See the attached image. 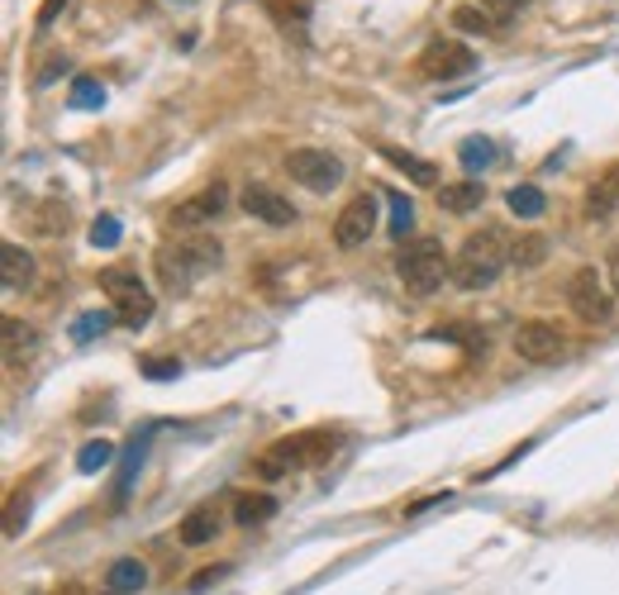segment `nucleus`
<instances>
[{"label": "nucleus", "instance_id": "a211bd4d", "mask_svg": "<svg viewBox=\"0 0 619 595\" xmlns=\"http://www.w3.org/2000/svg\"><path fill=\"white\" fill-rule=\"evenodd\" d=\"M615 210H619V167L606 172V177H596V186L586 191V214H592V220H610Z\"/></svg>", "mask_w": 619, "mask_h": 595}, {"label": "nucleus", "instance_id": "0eeeda50", "mask_svg": "<svg viewBox=\"0 0 619 595\" xmlns=\"http://www.w3.org/2000/svg\"><path fill=\"white\" fill-rule=\"evenodd\" d=\"M567 305L577 310V319H586V324H606V319L615 315V300H610L596 267H582L577 277L567 282Z\"/></svg>", "mask_w": 619, "mask_h": 595}, {"label": "nucleus", "instance_id": "1a4fd4ad", "mask_svg": "<svg viewBox=\"0 0 619 595\" xmlns=\"http://www.w3.org/2000/svg\"><path fill=\"white\" fill-rule=\"evenodd\" d=\"M515 353L524 362H534V367L557 362L563 357V333H557V324H549V319H524V324L515 329Z\"/></svg>", "mask_w": 619, "mask_h": 595}, {"label": "nucleus", "instance_id": "393cba45", "mask_svg": "<svg viewBox=\"0 0 619 595\" xmlns=\"http://www.w3.org/2000/svg\"><path fill=\"white\" fill-rule=\"evenodd\" d=\"M110 462H114V443L91 439V443H81V453H77V472H100V467H110Z\"/></svg>", "mask_w": 619, "mask_h": 595}, {"label": "nucleus", "instance_id": "c756f323", "mask_svg": "<svg viewBox=\"0 0 619 595\" xmlns=\"http://www.w3.org/2000/svg\"><path fill=\"white\" fill-rule=\"evenodd\" d=\"M386 200H391V234L396 239H406L410 229H414V206L400 191H386Z\"/></svg>", "mask_w": 619, "mask_h": 595}, {"label": "nucleus", "instance_id": "423d86ee", "mask_svg": "<svg viewBox=\"0 0 619 595\" xmlns=\"http://www.w3.org/2000/svg\"><path fill=\"white\" fill-rule=\"evenodd\" d=\"M286 172H291V181H300L314 196L334 191V186L343 181V163H339L334 153H324V148H296V153H286Z\"/></svg>", "mask_w": 619, "mask_h": 595}, {"label": "nucleus", "instance_id": "ddd939ff", "mask_svg": "<svg viewBox=\"0 0 619 595\" xmlns=\"http://www.w3.org/2000/svg\"><path fill=\"white\" fill-rule=\"evenodd\" d=\"M0 286L5 291H29L34 286V253H24L20 243L0 249Z\"/></svg>", "mask_w": 619, "mask_h": 595}, {"label": "nucleus", "instance_id": "e433bc0d", "mask_svg": "<svg viewBox=\"0 0 619 595\" xmlns=\"http://www.w3.org/2000/svg\"><path fill=\"white\" fill-rule=\"evenodd\" d=\"M53 595H86L81 586H63V591H53Z\"/></svg>", "mask_w": 619, "mask_h": 595}, {"label": "nucleus", "instance_id": "2f4dec72", "mask_svg": "<svg viewBox=\"0 0 619 595\" xmlns=\"http://www.w3.org/2000/svg\"><path fill=\"white\" fill-rule=\"evenodd\" d=\"M143 376H148V382H172V376H181V362L177 357H143Z\"/></svg>", "mask_w": 619, "mask_h": 595}, {"label": "nucleus", "instance_id": "9b49d317", "mask_svg": "<svg viewBox=\"0 0 619 595\" xmlns=\"http://www.w3.org/2000/svg\"><path fill=\"white\" fill-rule=\"evenodd\" d=\"M239 206L248 210V214H257L263 224H272V229H286V224H296V206L286 200L281 191H272V186H243L239 191Z\"/></svg>", "mask_w": 619, "mask_h": 595}, {"label": "nucleus", "instance_id": "6e6552de", "mask_svg": "<svg viewBox=\"0 0 619 595\" xmlns=\"http://www.w3.org/2000/svg\"><path fill=\"white\" fill-rule=\"evenodd\" d=\"M372 229H377V196H353L349 206L339 210V220H334V243L339 249H367V239H372Z\"/></svg>", "mask_w": 619, "mask_h": 595}, {"label": "nucleus", "instance_id": "f3484780", "mask_svg": "<svg viewBox=\"0 0 619 595\" xmlns=\"http://www.w3.org/2000/svg\"><path fill=\"white\" fill-rule=\"evenodd\" d=\"M143 586H148V568H143L139 558H120L114 568L106 572V591L110 595H139Z\"/></svg>", "mask_w": 619, "mask_h": 595}, {"label": "nucleus", "instance_id": "7ed1b4c3", "mask_svg": "<svg viewBox=\"0 0 619 595\" xmlns=\"http://www.w3.org/2000/svg\"><path fill=\"white\" fill-rule=\"evenodd\" d=\"M220 263H224L220 243L214 239H191V243H177V249L157 253V277H163L167 291H191V286Z\"/></svg>", "mask_w": 619, "mask_h": 595}, {"label": "nucleus", "instance_id": "dca6fc26", "mask_svg": "<svg viewBox=\"0 0 619 595\" xmlns=\"http://www.w3.org/2000/svg\"><path fill=\"white\" fill-rule=\"evenodd\" d=\"M267 519H277V500L272 496H263V491H243V496H234V525L257 529V525H267Z\"/></svg>", "mask_w": 619, "mask_h": 595}, {"label": "nucleus", "instance_id": "f704fd0d", "mask_svg": "<svg viewBox=\"0 0 619 595\" xmlns=\"http://www.w3.org/2000/svg\"><path fill=\"white\" fill-rule=\"evenodd\" d=\"M57 71H67V57H63V53H53V57H48V67L38 71V86H48V81L57 77Z\"/></svg>", "mask_w": 619, "mask_h": 595}, {"label": "nucleus", "instance_id": "c9c22d12", "mask_svg": "<svg viewBox=\"0 0 619 595\" xmlns=\"http://www.w3.org/2000/svg\"><path fill=\"white\" fill-rule=\"evenodd\" d=\"M220 572H224V568H210V572H200L191 586H196V591H200V586H210V582H214V576H220Z\"/></svg>", "mask_w": 619, "mask_h": 595}, {"label": "nucleus", "instance_id": "f8f14e48", "mask_svg": "<svg viewBox=\"0 0 619 595\" xmlns=\"http://www.w3.org/2000/svg\"><path fill=\"white\" fill-rule=\"evenodd\" d=\"M224 206H229V191H224L220 181H214V186H206L200 196L177 200V206L167 210V224H172V229H196V224L214 220V214H224Z\"/></svg>", "mask_w": 619, "mask_h": 595}, {"label": "nucleus", "instance_id": "a878e982", "mask_svg": "<svg viewBox=\"0 0 619 595\" xmlns=\"http://www.w3.org/2000/svg\"><path fill=\"white\" fill-rule=\"evenodd\" d=\"M310 5H314V0H263V10H267L277 24H286V29H291V24H306Z\"/></svg>", "mask_w": 619, "mask_h": 595}, {"label": "nucleus", "instance_id": "4468645a", "mask_svg": "<svg viewBox=\"0 0 619 595\" xmlns=\"http://www.w3.org/2000/svg\"><path fill=\"white\" fill-rule=\"evenodd\" d=\"M482 200H486L482 177H463V181L439 186V210H449V214H472V210H482Z\"/></svg>", "mask_w": 619, "mask_h": 595}, {"label": "nucleus", "instance_id": "6ab92c4d", "mask_svg": "<svg viewBox=\"0 0 619 595\" xmlns=\"http://www.w3.org/2000/svg\"><path fill=\"white\" fill-rule=\"evenodd\" d=\"M34 348H38L34 324H24V319H5V362L10 367H20V357H29Z\"/></svg>", "mask_w": 619, "mask_h": 595}, {"label": "nucleus", "instance_id": "f257e3e1", "mask_svg": "<svg viewBox=\"0 0 619 595\" xmlns=\"http://www.w3.org/2000/svg\"><path fill=\"white\" fill-rule=\"evenodd\" d=\"M510 267V243L500 229H482V234H472L463 249L453 257V282L457 291H486V286H496V277Z\"/></svg>", "mask_w": 619, "mask_h": 595}, {"label": "nucleus", "instance_id": "9d476101", "mask_svg": "<svg viewBox=\"0 0 619 595\" xmlns=\"http://www.w3.org/2000/svg\"><path fill=\"white\" fill-rule=\"evenodd\" d=\"M472 67H477L472 48H463V43H453V38H439V43H429V48L420 53V71H424V77H434V81L467 77Z\"/></svg>", "mask_w": 619, "mask_h": 595}, {"label": "nucleus", "instance_id": "aec40b11", "mask_svg": "<svg viewBox=\"0 0 619 595\" xmlns=\"http://www.w3.org/2000/svg\"><path fill=\"white\" fill-rule=\"evenodd\" d=\"M382 157H386L391 167L410 172V181H420V186H434V181H439V167L424 163V157H414V153H406V148H382Z\"/></svg>", "mask_w": 619, "mask_h": 595}, {"label": "nucleus", "instance_id": "f03ea898", "mask_svg": "<svg viewBox=\"0 0 619 595\" xmlns=\"http://www.w3.org/2000/svg\"><path fill=\"white\" fill-rule=\"evenodd\" d=\"M334 453H339V433L310 429V433H296V439L272 443V453L257 458L253 472L257 476H286V472H300V467H324Z\"/></svg>", "mask_w": 619, "mask_h": 595}, {"label": "nucleus", "instance_id": "412c9836", "mask_svg": "<svg viewBox=\"0 0 619 595\" xmlns=\"http://www.w3.org/2000/svg\"><path fill=\"white\" fill-rule=\"evenodd\" d=\"M457 163H463L467 177H482V172L496 163V143H491V139H482V134H477V139H467L463 148H457Z\"/></svg>", "mask_w": 619, "mask_h": 595}, {"label": "nucleus", "instance_id": "5701e85b", "mask_svg": "<svg viewBox=\"0 0 619 595\" xmlns=\"http://www.w3.org/2000/svg\"><path fill=\"white\" fill-rule=\"evenodd\" d=\"M549 257V239L543 234H524L520 243H510V263L515 267H539Z\"/></svg>", "mask_w": 619, "mask_h": 595}, {"label": "nucleus", "instance_id": "b1692460", "mask_svg": "<svg viewBox=\"0 0 619 595\" xmlns=\"http://www.w3.org/2000/svg\"><path fill=\"white\" fill-rule=\"evenodd\" d=\"M114 324V310H86V315H77V324H71V339L77 343H91V339H100Z\"/></svg>", "mask_w": 619, "mask_h": 595}, {"label": "nucleus", "instance_id": "cd10ccee", "mask_svg": "<svg viewBox=\"0 0 619 595\" xmlns=\"http://www.w3.org/2000/svg\"><path fill=\"white\" fill-rule=\"evenodd\" d=\"M453 24L463 29V34H500V29H496L491 20H486V14H482L477 5H472V0H463V5L453 10Z\"/></svg>", "mask_w": 619, "mask_h": 595}, {"label": "nucleus", "instance_id": "c85d7f7f", "mask_svg": "<svg viewBox=\"0 0 619 595\" xmlns=\"http://www.w3.org/2000/svg\"><path fill=\"white\" fill-rule=\"evenodd\" d=\"M71 106L77 110H100L106 106V86H100L96 77H77L71 81Z\"/></svg>", "mask_w": 619, "mask_h": 595}, {"label": "nucleus", "instance_id": "bb28decb", "mask_svg": "<svg viewBox=\"0 0 619 595\" xmlns=\"http://www.w3.org/2000/svg\"><path fill=\"white\" fill-rule=\"evenodd\" d=\"M472 5H477L482 14H486V20H491L496 29H510V20H515V14H520L524 5H529V0H472Z\"/></svg>", "mask_w": 619, "mask_h": 595}, {"label": "nucleus", "instance_id": "39448f33", "mask_svg": "<svg viewBox=\"0 0 619 595\" xmlns=\"http://www.w3.org/2000/svg\"><path fill=\"white\" fill-rule=\"evenodd\" d=\"M100 291L110 296V310L124 329H143L153 319V291L139 282L134 267H106L100 272Z\"/></svg>", "mask_w": 619, "mask_h": 595}, {"label": "nucleus", "instance_id": "20e7f679", "mask_svg": "<svg viewBox=\"0 0 619 595\" xmlns=\"http://www.w3.org/2000/svg\"><path fill=\"white\" fill-rule=\"evenodd\" d=\"M396 272H400V282H406V291L434 296L439 286L453 277V263H449V253H443L439 239H414L396 253Z\"/></svg>", "mask_w": 619, "mask_h": 595}, {"label": "nucleus", "instance_id": "473e14b6", "mask_svg": "<svg viewBox=\"0 0 619 595\" xmlns=\"http://www.w3.org/2000/svg\"><path fill=\"white\" fill-rule=\"evenodd\" d=\"M24 515H29V496H14V505H10V519H5V539H14V533L24 529Z\"/></svg>", "mask_w": 619, "mask_h": 595}, {"label": "nucleus", "instance_id": "2eb2a0df", "mask_svg": "<svg viewBox=\"0 0 619 595\" xmlns=\"http://www.w3.org/2000/svg\"><path fill=\"white\" fill-rule=\"evenodd\" d=\"M220 525H224V519H220V505H196V510L181 519L177 539H181L186 548H206L214 533H220Z\"/></svg>", "mask_w": 619, "mask_h": 595}, {"label": "nucleus", "instance_id": "72a5a7b5", "mask_svg": "<svg viewBox=\"0 0 619 595\" xmlns=\"http://www.w3.org/2000/svg\"><path fill=\"white\" fill-rule=\"evenodd\" d=\"M63 10H67V0H43L38 14H34V24H38V29H53V20H57Z\"/></svg>", "mask_w": 619, "mask_h": 595}, {"label": "nucleus", "instance_id": "4be33fe9", "mask_svg": "<svg viewBox=\"0 0 619 595\" xmlns=\"http://www.w3.org/2000/svg\"><path fill=\"white\" fill-rule=\"evenodd\" d=\"M506 206H510V214H520V220H539L549 200H543V191H539V186H510Z\"/></svg>", "mask_w": 619, "mask_h": 595}, {"label": "nucleus", "instance_id": "7c9ffc66", "mask_svg": "<svg viewBox=\"0 0 619 595\" xmlns=\"http://www.w3.org/2000/svg\"><path fill=\"white\" fill-rule=\"evenodd\" d=\"M120 234H124V229H120V220H114V214H100V220L91 224V243H96V249H114V243H120Z\"/></svg>", "mask_w": 619, "mask_h": 595}]
</instances>
